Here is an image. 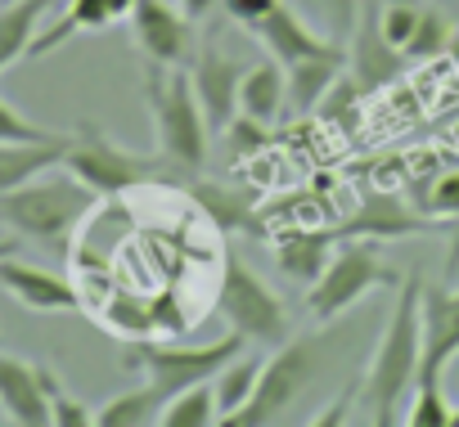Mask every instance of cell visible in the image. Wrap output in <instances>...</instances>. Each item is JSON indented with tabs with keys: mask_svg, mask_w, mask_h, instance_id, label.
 Here are the masks:
<instances>
[{
	"mask_svg": "<svg viewBox=\"0 0 459 427\" xmlns=\"http://www.w3.org/2000/svg\"><path fill=\"white\" fill-rule=\"evenodd\" d=\"M428 221H437V226H455L459 221V167H450V171H441V175H432V180H423V184H414V198H410Z\"/></svg>",
	"mask_w": 459,
	"mask_h": 427,
	"instance_id": "obj_25",
	"label": "cell"
},
{
	"mask_svg": "<svg viewBox=\"0 0 459 427\" xmlns=\"http://www.w3.org/2000/svg\"><path fill=\"white\" fill-rule=\"evenodd\" d=\"M95 207H100V193L82 175H73L68 167L64 171L50 167L14 184L10 193H0V226H10L14 235L32 239L37 248L55 257H68L77 230L91 221Z\"/></svg>",
	"mask_w": 459,
	"mask_h": 427,
	"instance_id": "obj_1",
	"label": "cell"
},
{
	"mask_svg": "<svg viewBox=\"0 0 459 427\" xmlns=\"http://www.w3.org/2000/svg\"><path fill=\"white\" fill-rule=\"evenodd\" d=\"M329 355H333V342L320 337V333L284 337L275 346V355H266L262 382H257L253 400L239 414L221 418V423H230V427H271V423H284V414L316 387V378L325 373Z\"/></svg>",
	"mask_w": 459,
	"mask_h": 427,
	"instance_id": "obj_4",
	"label": "cell"
},
{
	"mask_svg": "<svg viewBox=\"0 0 459 427\" xmlns=\"http://www.w3.org/2000/svg\"><path fill=\"white\" fill-rule=\"evenodd\" d=\"M401 68H405V55L387 41V32L378 23V0H360V19L347 37V73L356 77V86L365 95H374L387 81H396Z\"/></svg>",
	"mask_w": 459,
	"mask_h": 427,
	"instance_id": "obj_12",
	"label": "cell"
},
{
	"mask_svg": "<svg viewBox=\"0 0 459 427\" xmlns=\"http://www.w3.org/2000/svg\"><path fill=\"white\" fill-rule=\"evenodd\" d=\"M432 230H446V226L428 221L414 202L383 193V189H369L351 217L333 226L338 239H378V243L383 239H414V235H432Z\"/></svg>",
	"mask_w": 459,
	"mask_h": 427,
	"instance_id": "obj_11",
	"label": "cell"
},
{
	"mask_svg": "<svg viewBox=\"0 0 459 427\" xmlns=\"http://www.w3.org/2000/svg\"><path fill=\"white\" fill-rule=\"evenodd\" d=\"M50 135H59V131L37 126V122H32V117H23L14 104L0 99V140H50Z\"/></svg>",
	"mask_w": 459,
	"mask_h": 427,
	"instance_id": "obj_34",
	"label": "cell"
},
{
	"mask_svg": "<svg viewBox=\"0 0 459 427\" xmlns=\"http://www.w3.org/2000/svg\"><path fill=\"white\" fill-rule=\"evenodd\" d=\"M333 248H338L333 226H329V230H289V235L280 239V248H275V261H280V270H284L293 284H307V288H311V284L325 275Z\"/></svg>",
	"mask_w": 459,
	"mask_h": 427,
	"instance_id": "obj_20",
	"label": "cell"
},
{
	"mask_svg": "<svg viewBox=\"0 0 459 427\" xmlns=\"http://www.w3.org/2000/svg\"><path fill=\"white\" fill-rule=\"evenodd\" d=\"M455 355H459V288H437V284L428 288L423 284V364H419V382H441V373Z\"/></svg>",
	"mask_w": 459,
	"mask_h": 427,
	"instance_id": "obj_15",
	"label": "cell"
},
{
	"mask_svg": "<svg viewBox=\"0 0 459 427\" xmlns=\"http://www.w3.org/2000/svg\"><path fill=\"white\" fill-rule=\"evenodd\" d=\"M131 32L135 46L149 55V64L162 68H189L194 59V19L171 5V0H135L131 5Z\"/></svg>",
	"mask_w": 459,
	"mask_h": 427,
	"instance_id": "obj_10",
	"label": "cell"
},
{
	"mask_svg": "<svg viewBox=\"0 0 459 427\" xmlns=\"http://www.w3.org/2000/svg\"><path fill=\"white\" fill-rule=\"evenodd\" d=\"M0 5H10V0H0Z\"/></svg>",
	"mask_w": 459,
	"mask_h": 427,
	"instance_id": "obj_40",
	"label": "cell"
},
{
	"mask_svg": "<svg viewBox=\"0 0 459 427\" xmlns=\"http://www.w3.org/2000/svg\"><path fill=\"white\" fill-rule=\"evenodd\" d=\"M450 427H459V409H455V418H450Z\"/></svg>",
	"mask_w": 459,
	"mask_h": 427,
	"instance_id": "obj_39",
	"label": "cell"
},
{
	"mask_svg": "<svg viewBox=\"0 0 459 427\" xmlns=\"http://www.w3.org/2000/svg\"><path fill=\"white\" fill-rule=\"evenodd\" d=\"M262 355H248V351H239L235 360H230L221 373H216V405H221V418H230V414H239L248 400H253V391H257V382H262Z\"/></svg>",
	"mask_w": 459,
	"mask_h": 427,
	"instance_id": "obj_24",
	"label": "cell"
},
{
	"mask_svg": "<svg viewBox=\"0 0 459 427\" xmlns=\"http://www.w3.org/2000/svg\"><path fill=\"white\" fill-rule=\"evenodd\" d=\"M55 5L59 0H10V5H0V73H10L19 59H28V50Z\"/></svg>",
	"mask_w": 459,
	"mask_h": 427,
	"instance_id": "obj_21",
	"label": "cell"
},
{
	"mask_svg": "<svg viewBox=\"0 0 459 427\" xmlns=\"http://www.w3.org/2000/svg\"><path fill=\"white\" fill-rule=\"evenodd\" d=\"M419 19H423V5H419V0H378V23H383L387 41H392L401 55H405V46H410ZM405 64H410V59H405Z\"/></svg>",
	"mask_w": 459,
	"mask_h": 427,
	"instance_id": "obj_29",
	"label": "cell"
},
{
	"mask_svg": "<svg viewBox=\"0 0 459 427\" xmlns=\"http://www.w3.org/2000/svg\"><path fill=\"white\" fill-rule=\"evenodd\" d=\"M275 5H280V0H221L225 19H235V23H239V28H248V32H253V28L275 10Z\"/></svg>",
	"mask_w": 459,
	"mask_h": 427,
	"instance_id": "obj_35",
	"label": "cell"
},
{
	"mask_svg": "<svg viewBox=\"0 0 459 427\" xmlns=\"http://www.w3.org/2000/svg\"><path fill=\"white\" fill-rule=\"evenodd\" d=\"M221 418V405H216V396H212V382H198V387H189V391H180V396H171L167 405H162V427H212Z\"/></svg>",
	"mask_w": 459,
	"mask_h": 427,
	"instance_id": "obj_26",
	"label": "cell"
},
{
	"mask_svg": "<svg viewBox=\"0 0 459 427\" xmlns=\"http://www.w3.org/2000/svg\"><path fill=\"white\" fill-rule=\"evenodd\" d=\"M221 140H225V153L235 158V162H244V158H253L271 135H266V122H257V117H248V113H239L235 122H230L225 131H221Z\"/></svg>",
	"mask_w": 459,
	"mask_h": 427,
	"instance_id": "obj_31",
	"label": "cell"
},
{
	"mask_svg": "<svg viewBox=\"0 0 459 427\" xmlns=\"http://www.w3.org/2000/svg\"><path fill=\"white\" fill-rule=\"evenodd\" d=\"M162 405H167V396L144 378V387H131V391L113 396L108 405H100L95 427H149V423L162 418Z\"/></svg>",
	"mask_w": 459,
	"mask_h": 427,
	"instance_id": "obj_23",
	"label": "cell"
},
{
	"mask_svg": "<svg viewBox=\"0 0 459 427\" xmlns=\"http://www.w3.org/2000/svg\"><path fill=\"white\" fill-rule=\"evenodd\" d=\"M68 153V135H50V140H0V193H10L14 184L64 167Z\"/></svg>",
	"mask_w": 459,
	"mask_h": 427,
	"instance_id": "obj_19",
	"label": "cell"
},
{
	"mask_svg": "<svg viewBox=\"0 0 459 427\" xmlns=\"http://www.w3.org/2000/svg\"><path fill=\"white\" fill-rule=\"evenodd\" d=\"M248 64L225 50L221 41H203L189 59V81H194V95L207 113V126L212 135H221L230 122L239 117V81H244Z\"/></svg>",
	"mask_w": 459,
	"mask_h": 427,
	"instance_id": "obj_9",
	"label": "cell"
},
{
	"mask_svg": "<svg viewBox=\"0 0 459 427\" xmlns=\"http://www.w3.org/2000/svg\"><path fill=\"white\" fill-rule=\"evenodd\" d=\"M64 167L73 175H82L100 198H117V193H131L140 184H180V171L162 153L158 158L131 153V149L113 144L95 122H77V131L68 135Z\"/></svg>",
	"mask_w": 459,
	"mask_h": 427,
	"instance_id": "obj_5",
	"label": "cell"
},
{
	"mask_svg": "<svg viewBox=\"0 0 459 427\" xmlns=\"http://www.w3.org/2000/svg\"><path fill=\"white\" fill-rule=\"evenodd\" d=\"M342 73H347V46H333V50H325V55H311V59L289 64V68H284V77H289V108H293L298 117L316 113V104L325 99V90H329Z\"/></svg>",
	"mask_w": 459,
	"mask_h": 427,
	"instance_id": "obj_18",
	"label": "cell"
},
{
	"mask_svg": "<svg viewBox=\"0 0 459 427\" xmlns=\"http://www.w3.org/2000/svg\"><path fill=\"white\" fill-rule=\"evenodd\" d=\"M216 311L225 315L230 329L244 333L257 346H280L289 337V311H284V302L266 288V279L253 266H244V257L235 248H225V257H221Z\"/></svg>",
	"mask_w": 459,
	"mask_h": 427,
	"instance_id": "obj_8",
	"label": "cell"
},
{
	"mask_svg": "<svg viewBox=\"0 0 459 427\" xmlns=\"http://www.w3.org/2000/svg\"><path fill=\"white\" fill-rule=\"evenodd\" d=\"M14 252H19V239H0V261L14 257Z\"/></svg>",
	"mask_w": 459,
	"mask_h": 427,
	"instance_id": "obj_38",
	"label": "cell"
},
{
	"mask_svg": "<svg viewBox=\"0 0 459 427\" xmlns=\"http://www.w3.org/2000/svg\"><path fill=\"white\" fill-rule=\"evenodd\" d=\"M0 414L19 427H50V396L41 382V364L0 355Z\"/></svg>",
	"mask_w": 459,
	"mask_h": 427,
	"instance_id": "obj_16",
	"label": "cell"
},
{
	"mask_svg": "<svg viewBox=\"0 0 459 427\" xmlns=\"http://www.w3.org/2000/svg\"><path fill=\"white\" fill-rule=\"evenodd\" d=\"M446 235H450V248H446V275L455 279V275H459V221H455Z\"/></svg>",
	"mask_w": 459,
	"mask_h": 427,
	"instance_id": "obj_36",
	"label": "cell"
},
{
	"mask_svg": "<svg viewBox=\"0 0 459 427\" xmlns=\"http://www.w3.org/2000/svg\"><path fill=\"white\" fill-rule=\"evenodd\" d=\"M311 10H316V19L325 23V32L347 46V37H351V28H356V19H360V0H311Z\"/></svg>",
	"mask_w": 459,
	"mask_h": 427,
	"instance_id": "obj_33",
	"label": "cell"
},
{
	"mask_svg": "<svg viewBox=\"0 0 459 427\" xmlns=\"http://www.w3.org/2000/svg\"><path fill=\"white\" fill-rule=\"evenodd\" d=\"M144 104H149V117H153L158 153L180 171V180L203 171L212 126H207V113H203V104L194 95L189 68L149 64L144 68Z\"/></svg>",
	"mask_w": 459,
	"mask_h": 427,
	"instance_id": "obj_3",
	"label": "cell"
},
{
	"mask_svg": "<svg viewBox=\"0 0 459 427\" xmlns=\"http://www.w3.org/2000/svg\"><path fill=\"white\" fill-rule=\"evenodd\" d=\"M41 382H46V396H50V423L55 427H91L95 423V409H86L77 396H68L55 369L41 364Z\"/></svg>",
	"mask_w": 459,
	"mask_h": 427,
	"instance_id": "obj_28",
	"label": "cell"
},
{
	"mask_svg": "<svg viewBox=\"0 0 459 427\" xmlns=\"http://www.w3.org/2000/svg\"><path fill=\"white\" fill-rule=\"evenodd\" d=\"M360 95H365V90L356 86V77H351V73H342V77L325 90V99L316 104V113H320L329 126H342V122H347V113H356Z\"/></svg>",
	"mask_w": 459,
	"mask_h": 427,
	"instance_id": "obj_32",
	"label": "cell"
},
{
	"mask_svg": "<svg viewBox=\"0 0 459 427\" xmlns=\"http://www.w3.org/2000/svg\"><path fill=\"white\" fill-rule=\"evenodd\" d=\"M405 275L378 252V239H338L325 275L307 288V306L316 324H333L356 302H365L374 288H401Z\"/></svg>",
	"mask_w": 459,
	"mask_h": 427,
	"instance_id": "obj_6",
	"label": "cell"
},
{
	"mask_svg": "<svg viewBox=\"0 0 459 427\" xmlns=\"http://www.w3.org/2000/svg\"><path fill=\"white\" fill-rule=\"evenodd\" d=\"M216 5H221V0H180V10H185V14L194 19V23H198V19H207V14H212Z\"/></svg>",
	"mask_w": 459,
	"mask_h": 427,
	"instance_id": "obj_37",
	"label": "cell"
},
{
	"mask_svg": "<svg viewBox=\"0 0 459 427\" xmlns=\"http://www.w3.org/2000/svg\"><path fill=\"white\" fill-rule=\"evenodd\" d=\"M257 37H262V46L289 68V64H298V59H311V55H325V50H333V46H342V41H333V37H320L316 28H307L284 0L280 5L253 28Z\"/></svg>",
	"mask_w": 459,
	"mask_h": 427,
	"instance_id": "obj_17",
	"label": "cell"
},
{
	"mask_svg": "<svg viewBox=\"0 0 459 427\" xmlns=\"http://www.w3.org/2000/svg\"><path fill=\"white\" fill-rule=\"evenodd\" d=\"M0 288H5L23 311H37V315H64V311H82V293L77 284H68L64 275L46 270V266H28L14 257L0 261Z\"/></svg>",
	"mask_w": 459,
	"mask_h": 427,
	"instance_id": "obj_14",
	"label": "cell"
},
{
	"mask_svg": "<svg viewBox=\"0 0 459 427\" xmlns=\"http://www.w3.org/2000/svg\"><path fill=\"white\" fill-rule=\"evenodd\" d=\"M239 351H248V337L230 329L225 337L216 342H203V346H176V342H135L126 346V369H140L167 400L198 387V382H216V373L235 360Z\"/></svg>",
	"mask_w": 459,
	"mask_h": 427,
	"instance_id": "obj_7",
	"label": "cell"
},
{
	"mask_svg": "<svg viewBox=\"0 0 459 427\" xmlns=\"http://www.w3.org/2000/svg\"><path fill=\"white\" fill-rule=\"evenodd\" d=\"M180 189L207 211L212 226L230 239V235H253V239H266V221L257 211V193L253 189H239V184H225V180H203L198 171L180 180Z\"/></svg>",
	"mask_w": 459,
	"mask_h": 427,
	"instance_id": "obj_13",
	"label": "cell"
},
{
	"mask_svg": "<svg viewBox=\"0 0 459 427\" xmlns=\"http://www.w3.org/2000/svg\"><path fill=\"white\" fill-rule=\"evenodd\" d=\"M419 364H423V279L405 275V284L396 288V302L387 311L383 337L369 355L365 382H360V405L369 409V418L378 427H387L396 418L401 396L419 382Z\"/></svg>",
	"mask_w": 459,
	"mask_h": 427,
	"instance_id": "obj_2",
	"label": "cell"
},
{
	"mask_svg": "<svg viewBox=\"0 0 459 427\" xmlns=\"http://www.w3.org/2000/svg\"><path fill=\"white\" fill-rule=\"evenodd\" d=\"M450 418H455V409L446 405L441 382H419V387H414V405H410L405 423H410V427H450Z\"/></svg>",
	"mask_w": 459,
	"mask_h": 427,
	"instance_id": "obj_30",
	"label": "cell"
},
{
	"mask_svg": "<svg viewBox=\"0 0 459 427\" xmlns=\"http://www.w3.org/2000/svg\"><path fill=\"white\" fill-rule=\"evenodd\" d=\"M289 104V77H284V64L271 55L262 64H248L244 81H239V113L257 117V122H275L280 108Z\"/></svg>",
	"mask_w": 459,
	"mask_h": 427,
	"instance_id": "obj_22",
	"label": "cell"
},
{
	"mask_svg": "<svg viewBox=\"0 0 459 427\" xmlns=\"http://www.w3.org/2000/svg\"><path fill=\"white\" fill-rule=\"evenodd\" d=\"M450 41H455V23H450L441 10L423 5V19H419V28H414V37H410V46H405V59H410V64L437 59V55H446Z\"/></svg>",
	"mask_w": 459,
	"mask_h": 427,
	"instance_id": "obj_27",
	"label": "cell"
}]
</instances>
